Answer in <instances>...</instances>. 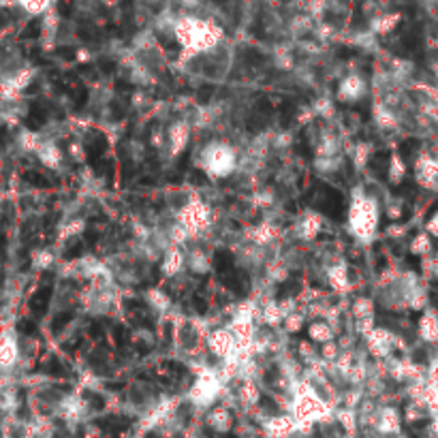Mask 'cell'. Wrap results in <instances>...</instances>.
<instances>
[{
  "mask_svg": "<svg viewBox=\"0 0 438 438\" xmlns=\"http://www.w3.org/2000/svg\"><path fill=\"white\" fill-rule=\"evenodd\" d=\"M171 34L182 48V60L197 58L201 54L214 52L223 41V28L216 22L199 15H180L175 18Z\"/></svg>",
  "mask_w": 438,
  "mask_h": 438,
  "instance_id": "obj_1",
  "label": "cell"
},
{
  "mask_svg": "<svg viewBox=\"0 0 438 438\" xmlns=\"http://www.w3.org/2000/svg\"><path fill=\"white\" fill-rule=\"evenodd\" d=\"M378 221H381L378 201L374 197L366 195L364 191H357L353 195V201H350V207H348V231H350V235H355L362 242L374 240L376 229H378Z\"/></svg>",
  "mask_w": 438,
  "mask_h": 438,
  "instance_id": "obj_2",
  "label": "cell"
},
{
  "mask_svg": "<svg viewBox=\"0 0 438 438\" xmlns=\"http://www.w3.org/2000/svg\"><path fill=\"white\" fill-rule=\"evenodd\" d=\"M238 167V154L231 146L214 142L201 152V169L214 180H223L231 175Z\"/></svg>",
  "mask_w": 438,
  "mask_h": 438,
  "instance_id": "obj_3",
  "label": "cell"
},
{
  "mask_svg": "<svg viewBox=\"0 0 438 438\" xmlns=\"http://www.w3.org/2000/svg\"><path fill=\"white\" fill-rule=\"evenodd\" d=\"M223 393V376L212 370H201L189 391V398L199 409H212Z\"/></svg>",
  "mask_w": 438,
  "mask_h": 438,
  "instance_id": "obj_4",
  "label": "cell"
},
{
  "mask_svg": "<svg viewBox=\"0 0 438 438\" xmlns=\"http://www.w3.org/2000/svg\"><path fill=\"white\" fill-rule=\"evenodd\" d=\"M178 225L191 235V240L195 235L203 233L212 225V210H210V205L203 203L201 199H193V201L184 203V207L180 210Z\"/></svg>",
  "mask_w": 438,
  "mask_h": 438,
  "instance_id": "obj_5",
  "label": "cell"
},
{
  "mask_svg": "<svg viewBox=\"0 0 438 438\" xmlns=\"http://www.w3.org/2000/svg\"><path fill=\"white\" fill-rule=\"evenodd\" d=\"M364 338H366L368 353L372 357L381 360V362H389L393 357V353H396V348H398V338L385 327H374Z\"/></svg>",
  "mask_w": 438,
  "mask_h": 438,
  "instance_id": "obj_6",
  "label": "cell"
},
{
  "mask_svg": "<svg viewBox=\"0 0 438 438\" xmlns=\"http://www.w3.org/2000/svg\"><path fill=\"white\" fill-rule=\"evenodd\" d=\"M205 346H207V350L214 357L227 362L229 357L235 355L238 340H235V336L227 327H221V329H214V331H210L205 336Z\"/></svg>",
  "mask_w": 438,
  "mask_h": 438,
  "instance_id": "obj_7",
  "label": "cell"
},
{
  "mask_svg": "<svg viewBox=\"0 0 438 438\" xmlns=\"http://www.w3.org/2000/svg\"><path fill=\"white\" fill-rule=\"evenodd\" d=\"M372 427L381 436H396L402 432V413L396 406H381L372 413Z\"/></svg>",
  "mask_w": 438,
  "mask_h": 438,
  "instance_id": "obj_8",
  "label": "cell"
},
{
  "mask_svg": "<svg viewBox=\"0 0 438 438\" xmlns=\"http://www.w3.org/2000/svg\"><path fill=\"white\" fill-rule=\"evenodd\" d=\"M415 180L419 186L436 191L438 189V158L430 152H421L415 160Z\"/></svg>",
  "mask_w": 438,
  "mask_h": 438,
  "instance_id": "obj_9",
  "label": "cell"
},
{
  "mask_svg": "<svg viewBox=\"0 0 438 438\" xmlns=\"http://www.w3.org/2000/svg\"><path fill=\"white\" fill-rule=\"evenodd\" d=\"M266 438H293L297 434V421L291 415H272L263 421Z\"/></svg>",
  "mask_w": 438,
  "mask_h": 438,
  "instance_id": "obj_10",
  "label": "cell"
},
{
  "mask_svg": "<svg viewBox=\"0 0 438 438\" xmlns=\"http://www.w3.org/2000/svg\"><path fill=\"white\" fill-rule=\"evenodd\" d=\"M366 93H368V83L357 73H348L338 85V99L342 103H355L362 97H366Z\"/></svg>",
  "mask_w": 438,
  "mask_h": 438,
  "instance_id": "obj_11",
  "label": "cell"
},
{
  "mask_svg": "<svg viewBox=\"0 0 438 438\" xmlns=\"http://www.w3.org/2000/svg\"><path fill=\"white\" fill-rule=\"evenodd\" d=\"M189 139H191V124L180 120V122H173L167 130V146H169V152L173 156H178L186 146H189Z\"/></svg>",
  "mask_w": 438,
  "mask_h": 438,
  "instance_id": "obj_12",
  "label": "cell"
},
{
  "mask_svg": "<svg viewBox=\"0 0 438 438\" xmlns=\"http://www.w3.org/2000/svg\"><path fill=\"white\" fill-rule=\"evenodd\" d=\"M205 423H207L210 430L216 432V434H227V432L233 430V413L229 411V406L214 404V406L207 411Z\"/></svg>",
  "mask_w": 438,
  "mask_h": 438,
  "instance_id": "obj_13",
  "label": "cell"
},
{
  "mask_svg": "<svg viewBox=\"0 0 438 438\" xmlns=\"http://www.w3.org/2000/svg\"><path fill=\"white\" fill-rule=\"evenodd\" d=\"M323 229V218L315 212H308V214H303L299 221L295 223V233L299 240H306V242H310L319 235V231Z\"/></svg>",
  "mask_w": 438,
  "mask_h": 438,
  "instance_id": "obj_14",
  "label": "cell"
},
{
  "mask_svg": "<svg viewBox=\"0 0 438 438\" xmlns=\"http://www.w3.org/2000/svg\"><path fill=\"white\" fill-rule=\"evenodd\" d=\"M417 334L423 342L436 344L438 342V313L434 308H425L419 323H417Z\"/></svg>",
  "mask_w": 438,
  "mask_h": 438,
  "instance_id": "obj_15",
  "label": "cell"
},
{
  "mask_svg": "<svg viewBox=\"0 0 438 438\" xmlns=\"http://www.w3.org/2000/svg\"><path fill=\"white\" fill-rule=\"evenodd\" d=\"M184 268V252L178 248V246H171L165 254H163V261H160V272L163 276L167 278H175Z\"/></svg>",
  "mask_w": 438,
  "mask_h": 438,
  "instance_id": "obj_16",
  "label": "cell"
},
{
  "mask_svg": "<svg viewBox=\"0 0 438 438\" xmlns=\"http://www.w3.org/2000/svg\"><path fill=\"white\" fill-rule=\"evenodd\" d=\"M336 334H338V329L329 321H325V319H315L308 325V338H310L313 344H319V346L331 342L336 338Z\"/></svg>",
  "mask_w": 438,
  "mask_h": 438,
  "instance_id": "obj_17",
  "label": "cell"
},
{
  "mask_svg": "<svg viewBox=\"0 0 438 438\" xmlns=\"http://www.w3.org/2000/svg\"><path fill=\"white\" fill-rule=\"evenodd\" d=\"M400 13H378L370 20V32L374 36H383L389 34L391 30H396V26L400 24Z\"/></svg>",
  "mask_w": 438,
  "mask_h": 438,
  "instance_id": "obj_18",
  "label": "cell"
},
{
  "mask_svg": "<svg viewBox=\"0 0 438 438\" xmlns=\"http://www.w3.org/2000/svg\"><path fill=\"white\" fill-rule=\"evenodd\" d=\"M327 285L336 291V293H344L350 287V278H348V270L342 261L334 263V266L327 270Z\"/></svg>",
  "mask_w": 438,
  "mask_h": 438,
  "instance_id": "obj_19",
  "label": "cell"
},
{
  "mask_svg": "<svg viewBox=\"0 0 438 438\" xmlns=\"http://www.w3.org/2000/svg\"><path fill=\"white\" fill-rule=\"evenodd\" d=\"M184 268H189L193 274H207L212 268L210 254H205L203 250H191L184 252Z\"/></svg>",
  "mask_w": 438,
  "mask_h": 438,
  "instance_id": "obj_20",
  "label": "cell"
},
{
  "mask_svg": "<svg viewBox=\"0 0 438 438\" xmlns=\"http://www.w3.org/2000/svg\"><path fill=\"white\" fill-rule=\"evenodd\" d=\"M406 173H409V169H406L404 158H402L398 152H393L391 158H389V167H387V180H389L393 186H398V184L404 182Z\"/></svg>",
  "mask_w": 438,
  "mask_h": 438,
  "instance_id": "obj_21",
  "label": "cell"
},
{
  "mask_svg": "<svg viewBox=\"0 0 438 438\" xmlns=\"http://www.w3.org/2000/svg\"><path fill=\"white\" fill-rule=\"evenodd\" d=\"M355 321H374V301L370 297H357L350 306Z\"/></svg>",
  "mask_w": 438,
  "mask_h": 438,
  "instance_id": "obj_22",
  "label": "cell"
},
{
  "mask_svg": "<svg viewBox=\"0 0 438 438\" xmlns=\"http://www.w3.org/2000/svg\"><path fill=\"white\" fill-rule=\"evenodd\" d=\"M58 30H60V15L56 9H50L46 15H43V24H41V34L46 41H54L58 36Z\"/></svg>",
  "mask_w": 438,
  "mask_h": 438,
  "instance_id": "obj_23",
  "label": "cell"
},
{
  "mask_svg": "<svg viewBox=\"0 0 438 438\" xmlns=\"http://www.w3.org/2000/svg\"><path fill=\"white\" fill-rule=\"evenodd\" d=\"M374 122H376L378 128H383V130H391V128H396V126H398L396 114H393V111L389 109V105H385V103H376V105H374Z\"/></svg>",
  "mask_w": 438,
  "mask_h": 438,
  "instance_id": "obj_24",
  "label": "cell"
},
{
  "mask_svg": "<svg viewBox=\"0 0 438 438\" xmlns=\"http://www.w3.org/2000/svg\"><path fill=\"white\" fill-rule=\"evenodd\" d=\"M409 250H411V254H415V256H427V254H432L434 252V240L425 233V231H421V233H417L413 240H411V244H409Z\"/></svg>",
  "mask_w": 438,
  "mask_h": 438,
  "instance_id": "obj_25",
  "label": "cell"
},
{
  "mask_svg": "<svg viewBox=\"0 0 438 438\" xmlns=\"http://www.w3.org/2000/svg\"><path fill=\"white\" fill-rule=\"evenodd\" d=\"M56 0H18V5L28 13V15H46L50 9H54Z\"/></svg>",
  "mask_w": 438,
  "mask_h": 438,
  "instance_id": "obj_26",
  "label": "cell"
},
{
  "mask_svg": "<svg viewBox=\"0 0 438 438\" xmlns=\"http://www.w3.org/2000/svg\"><path fill=\"white\" fill-rule=\"evenodd\" d=\"M41 158H43V163H46L48 167L58 169V167L62 165V160H64V154H62V150H60L58 146H52V144H50V146L43 148Z\"/></svg>",
  "mask_w": 438,
  "mask_h": 438,
  "instance_id": "obj_27",
  "label": "cell"
},
{
  "mask_svg": "<svg viewBox=\"0 0 438 438\" xmlns=\"http://www.w3.org/2000/svg\"><path fill=\"white\" fill-rule=\"evenodd\" d=\"M148 301H150V306H154L156 310H167L169 308V295L167 293H163L160 289H150V293H148Z\"/></svg>",
  "mask_w": 438,
  "mask_h": 438,
  "instance_id": "obj_28",
  "label": "cell"
},
{
  "mask_svg": "<svg viewBox=\"0 0 438 438\" xmlns=\"http://www.w3.org/2000/svg\"><path fill=\"white\" fill-rule=\"evenodd\" d=\"M370 146L368 144H357L355 146V154H353V160L357 167H366L368 165V158H370Z\"/></svg>",
  "mask_w": 438,
  "mask_h": 438,
  "instance_id": "obj_29",
  "label": "cell"
},
{
  "mask_svg": "<svg viewBox=\"0 0 438 438\" xmlns=\"http://www.w3.org/2000/svg\"><path fill=\"white\" fill-rule=\"evenodd\" d=\"M432 240H438V210H434L430 216H427V221H425V229H423Z\"/></svg>",
  "mask_w": 438,
  "mask_h": 438,
  "instance_id": "obj_30",
  "label": "cell"
},
{
  "mask_svg": "<svg viewBox=\"0 0 438 438\" xmlns=\"http://www.w3.org/2000/svg\"><path fill=\"white\" fill-rule=\"evenodd\" d=\"M432 434L438 438V415H436V417H432Z\"/></svg>",
  "mask_w": 438,
  "mask_h": 438,
  "instance_id": "obj_31",
  "label": "cell"
},
{
  "mask_svg": "<svg viewBox=\"0 0 438 438\" xmlns=\"http://www.w3.org/2000/svg\"><path fill=\"white\" fill-rule=\"evenodd\" d=\"M99 3L105 5V7H116V5L120 3V0H99Z\"/></svg>",
  "mask_w": 438,
  "mask_h": 438,
  "instance_id": "obj_32",
  "label": "cell"
},
{
  "mask_svg": "<svg viewBox=\"0 0 438 438\" xmlns=\"http://www.w3.org/2000/svg\"><path fill=\"white\" fill-rule=\"evenodd\" d=\"M148 3H156V0H148Z\"/></svg>",
  "mask_w": 438,
  "mask_h": 438,
  "instance_id": "obj_33",
  "label": "cell"
}]
</instances>
